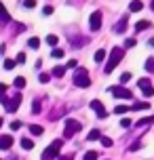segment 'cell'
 Wrapping results in <instances>:
<instances>
[{
    "label": "cell",
    "mask_w": 154,
    "mask_h": 160,
    "mask_svg": "<svg viewBox=\"0 0 154 160\" xmlns=\"http://www.w3.org/2000/svg\"><path fill=\"white\" fill-rule=\"evenodd\" d=\"M25 61V53H17V57H15V63L19 65V63H23Z\"/></svg>",
    "instance_id": "d6a6232c"
},
{
    "label": "cell",
    "mask_w": 154,
    "mask_h": 160,
    "mask_svg": "<svg viewBox=\"0 0 154 160\" xmlns=\"http://www.w3.org/2000/svg\"><path fill=\"white\" fill-rule=\"evenodd\" d=\"M61 160H72V156H64V158H61Z\"/></svg>",
    "instance_id": "7bdbcfd3"
},
{
    "label": "cell",
    "mask_w": 154,
    "mask_h": 160,
    "mask_svg": "<svg viewBox=\"0 0 154 160\" xmlns=\"http://www.w3.org/2000/svg\"><path fill=\"white\" fill-rule=\"evenodd\" d=\"M87 139H89V141H95V139H101V133H99V131H91L89 135H87Z\"/></svg>",
    "instance_id": "603a6c76"
},
{
    "label": "cell",
    "mask_w": 154,
    "mask_h": 160,
    "mask_svg": "<svg viewBox=\"0 0 154 160\" xmlns=\"http://www.w3.org/2000/svg\"><path fill=\"white\" fill-rule=\"evenodd\" d=\"M148 108H150V103H148V101H135V103L131 105V110H148Z\"/></svg>",
    "instance_id": "9a60e30c"
},
{
    "label": "cell",
    "mask_w": 154,
    "mask_h": 160,
    "mask_svg": "<svg viewBox=\"0 0 154 160\" xmlns=\"http://www.w3.org/2000/svg\"><path fill=\"white\" fill-rule=\"evenodd\" d=\"M139 148H141V141H133V143H131V148H129V152H137Z\"/></svg>",
    "instance_id": "1f68e13d"
},
{
    "label": "cell",
    "mask_w": 154,
    "mask_h": 160,
    "mask_svg": "<svg viewBox=\"0 0 154 160\" xmlns=\"http://www.w3.org/2000/svg\"><path fill=\"white\" fill-rule=\"evenodd\" d=\"M93 59H95V61H97V63H101V61H104V59H105V51H104V48H99L97 53H95V55H93Z\"/></svg>",
    "instance_id": "ffe728a7"
},
{
    "label": "cell",
    "mask_w": 154,
    "mask_h": 160,
    "mask_svg": "<svg viewBox=\"0 0 154 160\" xmlns=\"http://www.w3.org/2000/svg\"><path fill=\"white\" fill-rule=\"evenodd\" d=\"M150 21H146V19H141V21H137V23H135V32H141V30H148V28H150Z\"/></svg>",
    "instance_id": "5bb4252c"
},
{
    "label": "cell",
    "mask_w": 154,
    "mask_h": 160,
    "mask_svg": "<svg viewBox=\"0 0 154 160\" xmlns=\"http://www.w3.org/2000/svg\"><path fill=\"white\" fill-rule=\"evenodd\" d=\"M11 128H13V131H17V128H21V122H19V120H15V122H11Z\"/></svg>",
    "instance_id": "f35d334b"
},
{
    "label": "cell",
    "mask_w": 154,
    "mask_h": 160,
    "mask_svg": "<svg viewBox=\"0 0 154 160\" xmlns=\"http://www.w3.org/2000/svg\"><path fill=\"white\" fill-rule=\"evenodd\" d=\"M127 21H129V17L125 15V17L121 19V21H118V23L114 25V32H116V34H122L125 30H127Z\"/></svg>",
    "instance_id": "8fae6325"
},
{
    "label": "cell",
    "mask_w": 154,
    "mask_h": 160,
    "mask_svg": "<svg viewBox=\"0 0 154 160\" xmlns=\"http://www.w3.org/2000/svg\"><path fill=\"white\" fill-rule=\"evenodd\" d=\"M91 110H93V112L97 114L99 118H105V116H108V112H105V108H104V103H101V101H99V99H93V101H91Z\"/></svg>",
    "instance_id": "ba28073f"
},
{
    "label": "cell",
    "mask_w": 154,
    "mask_h": 160,
    "mask_svg": "<svg viewBox=\"0 0 154 160\" xmlns=\"http://www.w3.org/2000/svg\"><path fill=\"white\" fill-rule=\"evenodd\" d=\"M144 68H146V72H154V59H152V57L146 61V65H144Z\"/></svg>",
    "instance_id": "4316f807"
},
{
    "label": "cell",
    "mask_w": 154,
    "mask_h": 160,
    "mask_svg": "<svg viewBox=\"0 0 154 160\" xmlns=\"http://www.w3.org/2000/svg\"><path fill=\"white\" fill-rule=\"evenodd\" d=\"M23 7L25 8H34L36 7V0H23Z\"/></svg>",
    "instance_id": "d590c367"
},
{
    "label": "cell",
    "mask_w": 154,
    "mask_h": 160,
    "mask_svg": "<svg viewBox=\"0 0 154 160\" xmlns=\"http://www.w3.org/2000/svg\"><path fill=\"white\" fill-rule=\"evenodd\" d=\"M13 84H15L17 88H23L25 87V78H23V76H17V78L13 80Z\"/></svg>",
    "instance_id": "44dd1931"
},
{
    "label": "cell",
    "mask_w": 154,
    "mask_h": 160,
    "mask_svg": "<svg viewBox=\"0 0 154 160\" xmlns=\"http://www.w3.org/2000/svg\"><path fill=\"white\" fill-rule=\"evenodd\" d=\"M38 80H40L42 84H47V82L51 80V74H40V76H38Z\"/></svg>",
    "instance_id": "836d02e7"
},
{
    "label": "cell",
    "mask_w": 154,
    "mask_h": 160,
    "mask_svg": "<svg viewBox=\"0 0 154 160\" xmlns=\"http://www.w3.org/2000/svg\"><path fill=\"white\" fill-rule=\"evenodd\" d=\"M47 42H49V44H51V47H55V44H57V42H59V38H57V36H55V34H49V36H47Z\"/></svg>",
    "instance_id": "d4e9b609"
},
{
    "label": "cell",
    "mask_w": 154,
    "mask_h": 160,
    "mask_svg": "<svg viewBox=\"0 0 154 160\" xmlns=\"http://www.w3.org/2000/svg\"><path fill=\"white\" fill-rule=\"evenodd\" d=\"M141 8H144V2H141V0H133V2L129 4L131 13H137V11H141Z\"/></svg>",
    "instance_id": "4fadbf2b"
},
{
    "label": "cell",
    "mask_w": 154,
    "mask_h": 160,
    "mask_svg": "<svg viewBox=\"0 0 154 160\" xmlns=\"http://www.w3.org/2000/svg\"><path fill=\"white\" fill-rule=\"evenodd\" d=\"M110 93H112L114 97H118V99H131V97H133V93H131L129 88H125V87H112Z\"/></svg>",
    "instance_id": "8992f818"
},
{
    "label": "cell",
    "mask_w": 154,
    "mask_h": 160,
    "mask_svg": "<svg viewBox=\"0 0 154 160\" xmlns=\"http://www.w3.org/2000/svg\"><path fill=\"white\" fill-rule=\"evenodd\" d=\"M74 84L80 88H87L91 87V78H89V72L85 70V68H80L78 72H76V76H74Z\"/></svg>",
    "instance_id": "3957f363"
},
{
    "label": "cell",
    "mask_w": 154,
    "mask_h": 160,
    "mask_svg": "<svg viewBox=\"0 0 154 160\" xmlns=\"http://www.w3.org/2000/svg\"><path fill=\"white\" fill-rule=\"evenodd\" d=\"M21 148H23V150H32L34 141H32V139H28V137H23V139H21Z\"/></svg>",
    "instance_id": "d6986e66"
},
{
    "label": "cell",
    "mask_w": 154,
    "mask_h": 160,
    "mask_svg": "<svg viewBox=\"0 0 154 160\" xmlns=\"http://www.w3.org/2000/svg\"><path fill=\"white\" fill-rule=\"evenodd\" d=\"M122 57H125V48H122V47H114L112 51H110V57H108V63H105L104 72L110 74L114 68H116V65L122 61Z\"/></svg>",
    "instance_id": "6da1fadb"
},
{
    "label": "cell",
    "mask_w": 154,
    "mask_h": 160,
    "mask_svg": "<svg viewBox=\"0 0 154 160\" xmlns=\"http://www.w3.org/2000/svg\"><path fill=\"white\" fill-rule=\"evenodd\" d=\"M101 145L104 148H112V139L110 137H101Z\"/></svg>",
    "instance_id": "4dcf8cb0"
},
{
    "label": "cell",
    "mask_w": 154,
    "mask_h": 160,
    "mask_svg": "<svg viewBox=\"0 0 154 160\" xmlns=\"http://www.w3.org/2000/svg\"><path fill=\"white\" fill-rule=\"evenodd\" d=\"M64 74H65V68H64V65H55V68H53V72H51V76H57V78H61Z\"/></svg>",
    "instance_id": "2e32d148"
},
{
    "label": "cell",
    "mask_w": 154,
    "mask_h": 160,
    "mask_svg": "<svg viewBox=\"0 0 154 160\" xmlns=\"http://www.w3.org/2000/svg\"><path fill=\"white\" fill-rule=\"evenodd\" d=\"M0 103L7 108V112H8V114H13V112H17V108H19V103H21V95H19V93H15L13 97L0 95Z\"/></svg>",
    "instance_id": "7a4b0ae2"
},
{
    "label": "cell",
    "mask_w": 154,
    "mask_h": 160,
    "mask_svg": "<svg viewBox=\"0 0 154 160\" xmlns=\"http://www.w3.org/2000/svg\"><path fill=\"white\" fill-rule=\"evenodd\" d=\"M11 148H13V137L0 135V150H11Z\"/></svg>",
    "instance_id": "30bf717a"
},
{
    "label": "cell",
    "mask_w": 154,
    "mask_h": 160,
    "mask_svg": "<svg viewBox=\"0 0 154 160\" xmlns=\"http://www.w3.org/2000/svg\"><path fill=\"white\" fill-rule=\"evenodd\" d=\"M76 131H80V122L74 120V118H68V120H65V133H64V137H65V139H70Z\"/></svg>",
    "instance_id": "5b68a950"
},
{
    "label": "cell",
    "mask_w": 154,
    "mask_h": 160,
    "mask_svg": "<svg viewBox=\"0 0 154 160\" xmlns=\"http://www.w3.org/2000/svg\"><path fill=\"white\" fill-rule=\"evenodd\" d=\"M42 131H44V128L40 127V124H30V133H32V135H42Z\"/></svg>",
    "instance_id": "ac0fdd59"
},
{
    "label": "cell",
    "mask_w": 154,
    "mask_h": 160,
    "mask_svg": "<svg viewBox=\"0 0 154 160\" xmlns=\"http://www.w3.org/2000/svg\"><path fill=\"white\" fill-rule=\"evenodd\" d=\"M0 127H2V118H0Z\"/></svg>",
    "instance_id": "f6af8a7d"
},
{
    "label": "cell",
    "mask_w": 154,
    "mask_h": 160,
    "mask_svg": "<svg viewBox=\"0 0 154 160\" xmlns=\"http://www.w3.org/2000/svg\"><path fill=\"white\" fill-rule=\"evenodd\" d=\"M11 21V15H8V11L4 8V4L0 2V23H8Z\"/></svg>",
    "instance_id": "7c38bea8"
},
{
    "label": "cell",
    "mask_w": 154,
    "mask_h": 160,
    "mask_svg": "<svg viewBox=\"0 0 154 160\" xmlns=\"http://www.w3.org/2000/svg\"><path fill=\"white\" fill-rule=\"evenodd\" d=\"M32 112H34V114H40V101H38V99L34 101V105H32Z\"/></svg>",
    "instance_id": "e575fe53"
},
{
    "label": "cell",
    "mask_w": 154,
    "mask_h": 160,
    "mask_svg": "<svg viewBox=\"0 0 154 160\" xmlns=\"http://www.w3.org/2000/svg\"><path fill=\"white\" fill-rule=\"evenodd\" d=\"M42 13H44V15H53V7H44V8H42Z\"/></svg>",
    "instance_id": "ab89813d"
},
{
    "label": "cell",
    "mask_w": 154,
    "mask_h": 160,
    "mask_svg": "<svg viewBox=\"0 0 154 160\" xmlns=\"http://www.w3.org/2000/svg\"><path fill=\"white\" fill-rule=\"evenodd\" d=\"M129 110L131 108H127V105H116V108H114V114H127Z\"/></svg>",
    "instance_id": "cb8c5ba5"
},
{
    "label": "cell",
    "mask_w": 154,
    "mask_h": 160,
    "mask_svg": "<svg viewBox=\"0 0 154 160\" xmlns=\"http://www.w3.org/2000/svg\"><path fill=\"white\" fill-rule=\"evenodd\" d=\"M125 47H127V48H133V47H135V40H133V38H127V40H125Z\"/></svg>",
    "instance_id": "8d00e7d4"
},
{
    "label": "cell",
    "mask_w": 154,
    "mask_h": 160,
    "mask_svg": "<svg viewBox=\"0 0 154 160\" xmlns=\"http://www.w3.org/2000/svg\"><path fill=\"white\" fill-rule=\"evenodd\" d=\"M51 55L55 57V59H61V57H64V48H53V53H51Z\"/></svg>",
    "instance_id": "83f0119b"
},
{
    "label": "cell",
    "mask_w": 154,
    "mask_h": 160,
    "mask_svg": "<svg viewBox=\"0 0 154 160\" xmlns=\"http://www.w3.org/2000/svg\"><path fill=\"white\" fill-rule=\"evenodd\" d=\"M137 84H139V88L144 91V97H152L154 95V88H152V84H150V80H148V78H139Z\"/></svg>",
    "instance_id": "9c48e42d"
},
{
    "label": "cell",
    "mask_w": 154,
    "mask_h": 160,
    "mask_svg": "<svg viewBox=\"0 0 154 160\" xmlns=\"http://www.w3.org/2000/svg\"><path fill=\"white\" fill-rule=\"evenodd\" d=\"M82 160H97V152H87Z\"/></svg>",
    "instance_id": "f546056e"
},
{
    "label": "cell",
    "mask_w": 154,
    "mask_h": 160,
    "mask_svg": "<svg viewBox=\"0 0 154 160\" xmlns=\"http://www.w3.org/2000/svg\"><path fill=\"white\" fill-rule=\"evenodd\" d=\"M76 65H78L76 59H70V61H68V68H76Z\"/></svg>",
    "instance_id": "b9f144b4"
},
{
    "label": "cell",
    "mask_w": 154,
    "mask_h": 160,
    "mask_svg": "<svg viewBox=\"0 0 154 160\" xmlns=\"http://www.w3.org/2000/svg\"><path fill=\"white\" fill-rule=\"evenodd\" d=\"M89 28H91V32H97L99 28H101V11H95V13H91Z\"/></svg>",
    "instance_id": "52a82bcc"
},
{
    "label": "cell",
    "mask_w": 154,
    "mask_h": 160,
    "mask_svg": "<svg viewBox=\"0 0 154 160\" xmlns=\"http://www.w3.org/2000/svg\"><path fill=\"white\" fill-rule=\"evenodd\" d=\"M15 59H4V70H13L15 68Z\"/></svg>",
    "instance_id": "484cf974"
},
{
    "label": "cell",
    "mask_w": 154,
    "mask_h": 160,
    "mask_svg": "<svg viewBox=\"0 0 154 160\" xmlns=\"http://www.w3.org/2000/svg\"><path fill=\"white\" fill-rule=\"evenodd\" d=\"M7 84H4V82H0V95H4V93H7Z\"/></svg>",
    "instance_id": "60d3db41"
},
{
    "label": "cell",
    "mask_w": 154,
    "mask_h": 160,
    "mask_svg": "<svg viewBox=\"0 0 154 160\" xmlns=\"http://www.w3.org/2000/svg\"><path fill=\"white\" fill-rule=\"evenodd\" d=\"M154 122V114L152 116H146V118H139L137 120V127H146V124H152Z\"/></svg>",
    "instance_id": "e0dca14e"
},
{
    "label": "cell",
    "mask_w": 154,
    "mask_h": 160,
    "mask_svg": "<svg viewBox=\"0 0 154 160\" xmlns=\"http://www.w3.org/2000/svg\"><path fill=\"white\" fill-rule=\"evenodd\" d=\"M121 127H122V128H129V127H131V120H129V118H122V120H121Z\"/></svg>",
    "instance_id": "74e56055"
},
{
    "label": "cell",
    "mask_w": 154,
    "mask_h": 160,
    "mask_svg": "<svg viewBox=\"0 0 154 160\" xmlns=\"http://www.w3.org/2000/svg\"><path fill=\"white\" fill-rule=\"evenodd\" d=\"M61 143H64V139H55V141H53V143H51L49 148L42 152V160H53V158H55L57 154H59V148H61Z\"/></svg>",
    "instance_id": "277c9868"
},
{
    "label": "cell",
    "mask_w": 154,
    "mask_h": 160,
    "mask_svg": "<svg viewBox=\"0 0 154 160\" xmlns=\"http://www.w3.org/2000/svg\"><path fill=\"white\" fill-rule=\"evenodd\" d=\"M28 47L32 48V51H36V48L40 47V40H38V38H30V42H28Z\"/></svg>",
    "instance_id": "7402d4cb"
},
{
    "label": "cell",
    "mask_w": 154,
    "mask_h": 160,
    "mask_svg": "<svg viewBox=\"0 0 154 160\" xmlns=\"http://www.w3.org/2000/svg\"><path fill=\"white\" fill-rule=\"evenodd\" d=\"M150 7H152V11H154V0H152V2H150Z\"/></svg>",
    "instance_id": "ee69618b"
},
{
    "label": "cell",
    "mask_w": 154,
    "mask_h": 160,
    "mask_svg": "<svg viewBox=\"0 0 154 160\" xmlns=\"http://www.w3.org/2000/svg\"><path fill=\"white\" fill-rule=\"evenodd\" d=\"M129 80H131V74H129V72H125V74L121 76V87H122V84H127Z\"/></svg>",
    "instance_id": "f1b7e54d"
}]
</instances>
